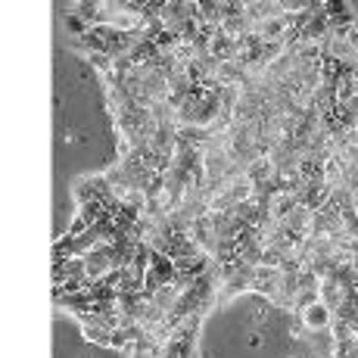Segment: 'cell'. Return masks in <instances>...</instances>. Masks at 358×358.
Segmentation results:
<instances>
[{
    "instance_id": "obj_6",
    "label": "cell",
    "mask_w": 358,
    "mask_h": 358,
    "mask_svg": "<svg viewBox=\"0 0 358 358\" xmlns=\"http://www.w3.org/2000/svg\"><path fill=\"white\" fill-rule=\"evenodd\" d=\"M109 337H113V330H106V327H100V324H84V339H91V343L109 346Z\"/></svg>"
},
{
    "instance_id": "obj_8",
    "label": "cell",
    "mask_w": 358,
    "mask_h": 358,
    "mask_svg": "<svg viewBox=\"0 0 358 358\" xmlns=\"http://www.w3.org/2000/svg\"><path fill=\"white\" fill-rule=\"evenodd\" d=\"M296 277H299V290H318L321 287V277L314 274L312 268H302Z\"/></svg>"
},
{
    "instance_id": "obj_9",
    "label": "cell",
    "mask_w": 358,
    "mask_h": 358,
    "mask_svg": "<svg viewBox=\"0 0 358 358\" xmlns=\"http://www.w3.org/2000/svg\"><path fill=\"white\" fill-rule=\"evenodd\" d=\"M66 28H69L72 35H78V38H84L91 26H88V22H84V19H82V16H75V13H72L69 19H66Z\"/></svg>"
},
{
    "instance_id": "obj_1",
    "label": "cell",
    "mask_w": 358,
    "mask_h": 358,
    "mask_svg": "<svg viewBox=\"0 0 358 358\" xmlns=\"http://www.w3.org/2000/svg\"><path fill=\"white\" fill-rule=\"evenodd\" d=\"M252 293H262L268 302H277V293H281V268L258 265L256 277H252Z\"/></svg>"
},
{
    "instance_id": "obj_4",
    "label": "cell",
    "mask_w": 358,
    "mask_h": 358,
    "mask_svg": "<svg viewBox=\"0 0 358 358\" xmlns=\"http://www.w3.org/2000/svg\"><path fill=\"white\" fill-rule=\"evenodd\" d=\"M318 299L324 302L327 308H337L339 302H346V290H343V283H337L333 281V277H324V281H321V287H318Z\"/></svg>"
},
{
    "instance_id": "obj_2",
    "label": "cell",
    "mask_w": 358,
    "mask_h": 358,
    "mask_svg": "<svg viewBox=\"0 0 358 358\" xmlns=\"http://www.w3.org/2000/svg\"><path fill=\"white\" fill-rule=\"evenodd\" d=\"M299 318L305 324V330H330V324H333V312L321 299L314 305H308L305 312H299Z\"/></svg>"
},
{
    "instance_id": "obj_5",
    "label": "cell",
    "mask_w": 358,
    "mask_h": 358,
    "mask_svg": "<svg viewBox=\"0 0 358 358\" xmlns=\"http://www.w3.org/2000/svg\"><path fill=\"white\" fill-rule=\"evenodd\" d=\"M293 209H296L293 194H277V196H271V202H268V212L274 221H287V215L293 212Z\"/></svg>"
},
{
    "instance_id": "obj_10",
    "label": "cell",
    "mask_w": 358,
    "mask_h": 358,
    "mask_svg": "<svg viewBox=\"0 0 358 358\" xmlns=\"http://www.w3.org/2000/svg\"><path fill=\"white\" fill-rule=\"evenodd\" d=\"M355 343H358V333H355Z\"/></svg>"
},
{
    "instance_id": "obj_7",
    "label": "cell",
    "mask_w": 358,
    "mask_h": 358,
    "mask_svg": "<svg viewBox=\"0 0 358 358\" xmlns=\"http://www.w3.org/2000/svg\"><path fill=\"white\" fill-rule=\"evenodd\" d=\"M314 302H318V290H299V293H296V299H293V308H290V312H305L308 305H314Z\"/></svg>"
},
{
    "instance_id": "obj_3",
    "label": "cell",
    "mask_w": 358,
    "mask_h": 358,
    "mask_svg": "<svg viewBox=\"0 0 358 358\" xmlns=\"http://www.w3.org/2000/svg\"><path fill=\"white\" fill-rule=\"evenodd\" d=\"M72 277H88V265H84V256H72L66 262L53 265V287L72 281Z\"/></svg>"
}]
</instances>
